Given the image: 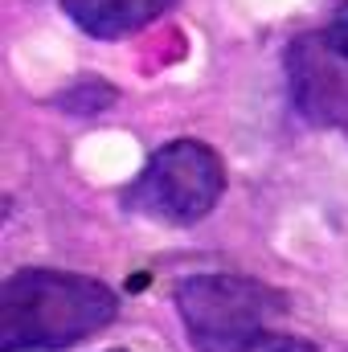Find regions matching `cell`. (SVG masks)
Returning <instances> with one entry per match:
<instances>
[{"label": "cell", "mask_w": 348, "mask_h": 352, "mask_svg": "<svg viewBox=\"0 0 348 352\" xmlns=\"http://www.w3.org/2000/svg\"><path fill=\"white\" fill-rule=\"evenodd\" d=\"M119 311L107 283L74 270H17L0 287V352H62Z\"/></svg>", "instance_id": "obj_1"}, {"label": "cell", "mask_w": 348, "mask_h": 352, "mask_svg": "<svg viewBox=\"0 0 348 352\" xmlns=\"http://www.w3.org/2000/svg\"><path fill=\"white\" fill-rule=\"evenodd\" d=\"M176 311L197 352H316L312 340L279 332L287 295L246 274H193L176 287Z\"/></svg>", "instance_id": "obj_2"}, {"label": "cell", "mask_w": 348, "mask_h": 352, "mask_svg": "<svg viewBox=\"0 0 348 352\" xmlns=\"http://www.w3.org/2000/svg\"><path fill=\"white\" fill-rule=\"evenodd\" d=\"M226 192V164L201 140L164 144L123 192L127 209L160 226H197Z\"/></svg>", "instance_id": "obj_3"}, {"label": "cell", "mask_w": 348, "mask_h": 352, "mask_svg": "<svg viewBox=\"0 0 348 352\" xmlns=\"http://www.w3.org/2000/svg\"><path fill=\"white\" fill-rule=\"evenodd\" d=\"M291 102L320 127H348V62L320 37H299L287 50Z\"/></svg>", "instance_id": "obj_4"}, {"label": "cell", "mask_w": 348, "mask_h": 352, "mask_svg": "<svg viewBox=\"0 0 348 352\" xmlns=\"http://www.w3.org/2000/svg\"><path fill=\"white\" fill-rule=\"evenodd\" d=\"M173 8L176 0H62V12L98 41L131 37Z\"/></svg>", "instance_id": "obj_5"}, {"label": "cell", "mask_w": 348, "mask_h": 352, "mask_svg": "<svg viewBox=\"0 0 348 352\" xmlns=\"http://www.w3.org/2000/svg\"><path fill=\"white\" fill-rule=\"evenodd\" d=\"M324 41L348 62V0L332 12V21H328V29H324Z\"/></svg>", "instance_id": "obj_6"}, {"label": "cell", "mask_w": 348, "mask_h": 352, "mask_svg": "<svg viewBox=\"0 0 348 352\" xmlns=\"http://www.w3.org/2000/svg\"><path fill=\"white\" fill-rule=\"evenodd\" d=\"M115 352H119V349H115Z\"/></svg>", "instance_id": "obj_7"}]
</instances>
